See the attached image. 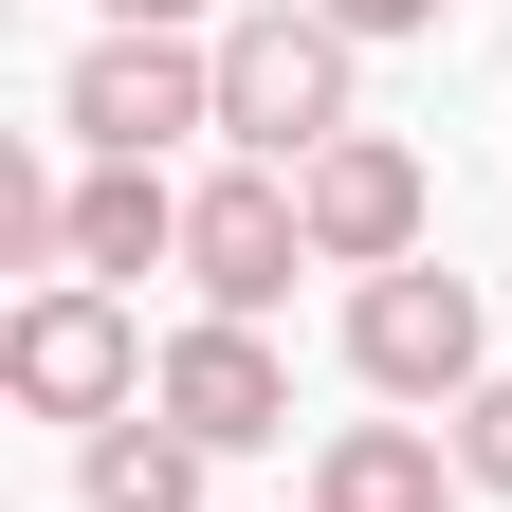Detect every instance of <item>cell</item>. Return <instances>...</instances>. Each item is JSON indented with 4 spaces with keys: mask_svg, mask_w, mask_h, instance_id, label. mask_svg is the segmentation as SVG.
<instances>
[{
    "mask_svg": "<svg viewBox=\"0 0 512 512\" xmlns=\"http://www.w3.org/2000/svg\"><path fill=\"white\" fill-rule=\"evenodd\" d=\"M183 275H202V311H275L293 275H311V202H293V165H220L202 202H183Z\"/></svg>",
    "mask_w": 512,
    "mask_h": 512,
    "instance_id": "5",
    "label": "cell"
},
{
    "mask_svg": "<svg viewBox=\"0 0 512 512\" xmlns=\"http://www.w3.org/2000/svg\"><path fill=\"white\" fill-rule=\"evenodd\" d=\"M183 19H202V0H110V37H183Z\"/></svg>",
    "mask_w": 512,
    "mask_h": 512,
    "instance_id": "13",
    "label": "cell"
},
{
    "mask_svg": "<svg viewBox=\"0 0 512 512\" xmlns=\"http://www.w3.org/2000/svg\"><path fill=\"white\" fill-rule=\"evenodd\" d=\"M147 403L202 439V458H238V439H293V366L238 330V311H202V330H165V384Z\"/></svg>",
    "mask_w": 512,
    "mask_h": 512,
    "instance_id": "7",
    "label": "cell"
},
{
    "mask_svg": "<svg viewBox=\"0 0 512 512\" xmlns=\"http://www.w3.org/2000/svg\"><path fill=\"white\" fill-rule=\"evenodd\" d=\"M458 476H476V494H512V366L458 403Z\"/></svg>",
    "mask_w": 512,
    "mask_h": 512,
    "instance_id": "11",
    "label": "cell"
},
{
    "mask_svg": "<svg viewBox=\"0 0 512 512\" xmlns=\"http://www.w3.org/2000/svg\"><path fill=\"white\" fill-rule=\"evenodd\" d=\"M92 512H202V439H183L165 403L92 421Z\"/></svg>",
    "mask_w": 512,
    "mask_h": 512,
    "instance_id": "9",
    "label": "cell"
},
{
    "mask_svg": "<svg viewBox=\"0 0 512 512\" xmlns=\"http://www.w3.org/2000/svg\"><path fill=\"white\" fill-rule=\"evenodd\" d=\"M55 110H74L92 165H165L183 128H220V55H183V37H92Z\"/></svg>",
    "mask_w": 512,
    "mask_h": 512,
    "instance_id": "4",
    "label": "cell"
},
{
    "mask_svg": "<svg viewBox=\"0 0 512 512\" xmlns=\"http://www.w3.org/2000/svg\"><path fill=\"white\" fill-rule=\"evenodd\" d=\"M311 512H439V439L421 421H348L311 458Z\"/></svg>",
    "mask_w": 512,
    "mask_h": 512,
    "instance_id": "10",
    "label": "cell"
},
{
    "mask_svg": "<svg viewBox=\"0 0 512 512\" xmlns=\"http://www.w3.org/2000/svg\"><path fill=\"white\" fill-rule=\"evenodd\" d=\"M311 19H330V37H421L439 0H311Z\"/></svg>",
    "mask_w": 512,
    "mask_h": 512,
    "instance_id": "12",
    "label": "cell"
},
{
    "mask_svg": "<svg viewBox=\"0 0 512 512\" xmlns=\"http://www.w3.org/2000/svg\"><path fill=\"white\" fill-rule=\"evenodd\" d=\"M147 256H183V183L165 165H92L74 183V275L110 293V275H147Z\"/></svg>",
    "mask_w": 512,
    "mask_h": 512,
    "instance_id": "8",
    "label": "cell"
},
{
    "mask_svg": "<svg viewBox=\"0 0 512 512\" xmlns=\"http://www.w3.org/2000/svg\"><path fill=\"white\" fill-rule=\"evenodd\" d=\"M220 128L256 165H311V147H348V37L311 19V0H256V19H220Z\"/></svg>",
    "mask_w": 512,
    "mask_h": 512,
    "instance_id": "1",
    "label": "cell"
},
{
    "mask_svg": "<svg viewBox=\"0 0 512 512\" xmlns=\"http://www.w3.org/2000/svg\"><path fill=\"white\" fill-rule=\"evenodd\" d=\"M348 366L384 384V403H476V384H494L476 275H421V256H403V275H366V293H348Z\"/></svg>",
    "mask_w": 512,
    "mask_h": 512,
    "instance_id": "3",
    "label": "cell"
},
{
    "mask_svg": "<svg viewBox=\"0 0 512 512\" xmlns=\"http://www.w3.org/2000/svg\"><path fill=\"white\" fill-rule=\"evenodd\" d=\"M293 202H311V256H330V275H403V256H421V147L348 128V147L293 165Z\"/></svg>",
    "mask_w": 512,
    "mask_h": 512,
    "instance_id": "6",
    "label": "cell"
},
{
    "mask_svg": "<svg viewBox=\"0 0 512 512\" xmlns=\"http://www.w3.org/2000/svg\"><path fill=\"white\" fill-rule=\"evenodd\" d=\"M0 384H19L37 421H128V403L165 384V348L128 330V293L55 275V293H19V330H0Z\"/></svg>",
    "mask_w": 512,
    "mask_h": 512,
    "instance_id": "2",
    "label": "cell"
}]
</instances>
